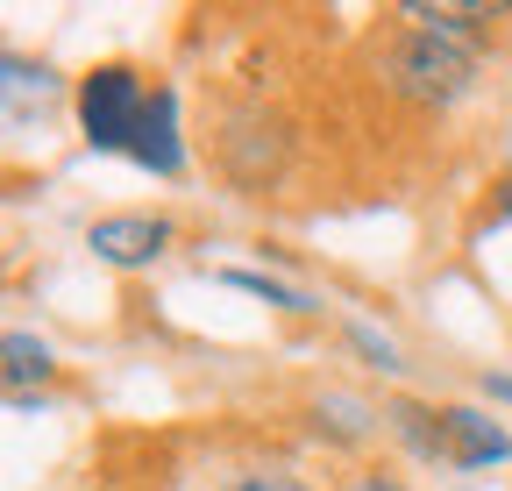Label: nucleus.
Here are the masks:
<instances>
[{"instance_id": "obj_1", "label": "nucleus", "mask_w": 512, "mask_h": 491, "mask_svg": "<svg viewBox=\"0 0 512 491\" xmlns=\"http://www.w3.org/2000/svg\"><path fill=\"white\" fill-rule=\"evenodd\" d=\"M384 86L413 107H456L477 93V50L456 43V36H427V29H406L392 50H384Z\"/></svg>"}, {"instance_id": "obj_2", "label": "nucleus", "mask_w": 512, "mask_h": 491, "mask_svg": "<svg viewBox=\"0 0 512 491\" xmlns=\"http://www.w3.org/2000/svg\"><path fill=\"white\" fill-rule=\"evenodd\" d=\"M150 79L136 72V65H93L86 79H79V136H86V150H100V157H128L136 150V129H143V114H150Z\"/></svg>"}, {"instance_id": "obj_3", "label": "nucleus", "mask_w": 512, "mask_h": 491, "mask_svg": "<svg viewBox=\"0 0 512 491\" xmlns=\"http://www.w3.org/2000/svg\"><path fill=\"white\" fill-rule=\"evenodd\" d=\"M285 157H292L285 121H271V114H235V121H228V136H221V171L235 178V186H264V178H278Z\"/></svg>"}, {"instance_id": "obj_4", "label": "nucleus", "mask_w": 512, "mask_h": 491, "mask_svg": "<svg viewBox=\"0 0 512 491\" xmlns=\"http://www.w3.org/2000/svg\"><path fill=\"white\" fill-rule=\"evenodd\" d=\"M86 250L100 264H114V271H143V264H157L171 250V221L164 214H100L86 228Z\"/></svg>"}, {"instance_id": "obj_5", "label": "nucleus", "mask_w": 512, "mask_h": 491, "mask_svg": "<svg viewBox=\"0 0 512 491\" xmlns=\"http://www.w3.org/2000/svg\"><path fill=\"white\" fill-rule=\"evenodd\" d=\"M441 427H448V470H498V463H512V435L491 413L441 406Z\"/></svg>"}, {"instance_id": "obj_6", "label": "nucleus", "mask_w": 512, "mask_h": 491, "mask_svg": "<svg viewBox=\"0 0 512 491\" xmlns=\"http://www.w3.org/2000/svg\"><path fill=\"white\" fill-rule=\"evenodd\" d=\"M128 164H143L150 178H178L185 171V121H178V93L171 86L150 93V114H143V129H136Z\"/></svg>"}, {"instance_id": "obj_7", "label": "nucleus", "mask_w": 512, "mask_h": 491, "mask_svg": "<svg viewBox=\"0 0 512 491\" xmlns=\"http://www.w3.org/2000/svg\"><path fill=\"white\" fill-rule=\"evenodd\" d=\"M399 22L406 29H427V36H456V43H484L491 22H505L498 0H399Z\"/></svg>"}, {"instance_id": "obj_8", "label": "nucleus", "mask_w": 512, "mask_h": 491, "mask_svg": "<svg viewBox=\"0 0 512 491\" xmlns=\"http://www.w3.org/2000/svg\"><path fill=\"white\" fill-rule=\"evenodd\" d=\"M50 378H57V349H50L43 335H29V328H8V335H0V385H8L15 399H36Z\"/></svg>"}, {"instance_id": "obj_9", "label": "nucleus", "mask_w": 512, "mask_h": 491, "mask_svg": "<svg viewBox=\"0 0 512 491\" xmlns=\"http://www.w3.org/2000/svg\"><path fill=\"white\" fill-rule=\"evenodd\" d=\"M57 72L50 65H36V57H22V50H0V114H43L50 100H57Z\"/></svg>"}, {"instance_id": "obj_10", "label": "nucleus", "mask_w": 512, "mask_h": 491, "mask_svg": "<svg viewBox=\"0 0 512 491\" xmlns=\"http://www.w3.org/2000/svg\"><path fill=\"white\" fill-rule=\"evenodd\" d=\"M384 427L420 456V463H448V427H441V413L434 406H420V399H392L384 406Z\"/></svg>"}, {"instance_id": "obj_11", "label": "nucleus", "mask_w": 512, "mask_h": 491, "mask_svg": "<svg viewBox=\"0 0 512 491\" xmlns=\"http://www.w3.org/2000/svg\"><path fill=\"white\" fill-rule=\"evenodd\" d=\"M221 285H235V292H249V299H264V306H278V314H320V299L313 292H299V285H285V278H271V271H221Z\"/></svg>"}, {"instance_id": "obj_12", "label": "nucleus", "mask_w": 512, "mask_h": 491, "mask_svg": "<svg viewBox=\"0 0 512 491\" xmlns=\"http://www.w3.org/2000/svg\"><path fill=\"white\" fill-rule=\"evenodd\" d=\"M320 420H328V435L356 442V435H370V420H377V413H370L363 399H349V392H320V399H313V427H320Z\"/></svg>"}, {"instance_id": "obj_13", "label": "nucleus", "mask_w": 512, "mask_h": 491, "mask_svg": "<svg viewBox=\"0 0 512 491\" xmlns=\"http://www.w3.org/2000/svg\"><path fill=\"white\" fill-rule=\"evenodd\" d=\"M342 335H349V349H356V356H370V363H377V371H406V363H399V342H392V335H377L370 321H349Z\"/></svg>"}, {"instance_id": "obj_14", "label": "nucleus", "mask_w": 512, "mask_h": 491, "mask_svg": "<svg viewBox=\"0 0 512 491\" xmlns=\"http://www.w3.org/2000/svg\"><path fill=\"white\" fill-rule=\"evenodd\" d=\"M228 491H313L306 477H292V470H242Z\"/></svg>"}, {"instance_id": "obj_15", "label": "nucleus", "mask_w": 512, "mask_h": 491, "mask_svg": "<svg viewBox=\"0 0 512 491\" xmlns=\"http://www.w3.org/2000/svg\"><path fill=\"white\" fill-rule=\"evenodd\" d=\"M505 221H512V178H498V186H491V207H484L477 228H505Z\"/></svg>"}, {"instance_id": "obj_16", "label": "nucleus", "mask_w": 512, "mask_h": 491, "mask_svg": "<svg viewBox=\"0 0 512 491\" xmlns=\"http://www.w3.org/2000/svg\"><path fill=\"white\" fill-rule=\"evenodd\" d=\"M342 491H406V484H399L392 470H356V477H349Z\"/></svg>"}, {"instance_id": "obj_17", "label": "nucleus", "mask_w": 512, "mask_h": 491, "mask_svg": "<svg viewBox=\"0 0 512 491\" xmlns=\"http://www.w3.org/2000/svg\"><path fill=\"white\" fill-rule=\"evenodd\" d=\"M484 399H498V406H512V378H505V371H491V378H484Z\"/></svg>"}]
</instances>
